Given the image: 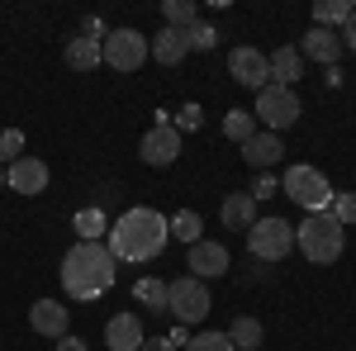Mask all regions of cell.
<instances>
[{
    "mask_svg": "<svg viewBox=\"0 0 356 351\" xmlns=\"http://www.w3.org/2000/svg\"><path fill=\"white\" fill-rule=\"evenodd\" d=\"M81 38L105 43V38H110V24H105V19H95V15H86V19H81Z\"/></svg>",
    "mask_w": 356,
    "mask_h": 351,
    "instance_id": "836d02e7",
    "label": "cell"
},
{
    "mask_svg": "<svg viewBox=\"0 0 356 351\" xmlns=\"http://www.w3.org/2000/svg\"><path fill=\"white\" fill-rule=\"evenodd\" d=\"M280 195H290L304 214H323L337 190L328 186V176H323L318 166H290V171L280 176Z\"/></svg>",
    "mask_w": 356,
    "mask_h": 351,
    "instance_id": "277c9868",
    "label": "cell"
},
{
    "mask_svg": "<svg viewBox=\"0 0 356 351\" xmlns=\"http://www.w3.org/2000/svg\"><path fill=\"white\" fill-rule=\"evenodd\" d=\"M181 351H233V342H228V332H200Z\"/></svg>",
    "mask_w": 356,
    "mask_h": 351,
    "instance_id": "4dcf8cb0",
    "label": "cell"
},
{
    "mask_svg": "<svg viewBox=\"0 0 356 351\" xmlns=\"http://www.w3.org/2000/svg\"><path fill=\"white\" fill-rule=\"evenodd\" d=\"M143 351H181L171 337H152V342H143Z\"/></svg>",
    "mask_w": 356,
    "mask_h": 351,
    "instance_id": "8d00e7d4",
    "label": "cell"
},
{
    "mask_svg": "<svg viewBox=\"0 0 356 351\" xmlns=\"http://www.w3.org/2000/svg\"><path fill=\"white\" fill-rule=\"evenodd\" d=\"M162 19L171 28H191L200 24V10H195V0H162Z\"/></svg>",
    "mask_w": 356,
    "mask_h": 351,
    "instance_id": "484cf974",
    "label": "cell"
},
{
    "mask_svg": "<svg viewBox=\"0 0 356 351\" xmlns=\"http://www.w3.org/2000/svg\"><path fill=\"white\" fill-rule=\"evenodd\" d=\"M223 228H252L257 223V199L247 195V190H238V195H228L223 199Z\"/></svg>",
    "mask_w": 356,
    "mask_h": 351,
    "instance_id": "ffe728a7",
    "label": "cell"
},
{
    "mask_svg": "<svg viewBox=\"0 0 356 351\" xmlns=\"http://www.w3.org/2000/svg\"><path fill=\"white\" fill-rule=\"evenodd\" d=\"M266 62H271V85H285V90H290V85L304 76V57H300V48H290V43L275 48Z\"/></svg>",
    "mask_w": 356,
    "mask_h": 351,
    "instance_id": "ac0fdd59",
    "label": "cell"
},
{
    "mask_svg": "<svg viewBox=\"0 0 356 351\" xmlns=\"http://www.w3.org/2000/svg\"><path fill=\"white\" fill-rule=\"evenodd\" d=\"M29 327L43 332V337H67V327H72L67 304H57V299H38V304L29 309Z\"/></svg>",
    "mask_w": 356,
    "mask_h": 351,
    "instance_id": "9a60e30c",
    "label": "cell"
},
{
    "mask_svg": "<svg viewBox=\"0 0 356 351\" xmlns=\"http://www.w3.org/2000/svg\"><path fill=\"white\" fill-rule=\"evenodd\" d=\"M247 195H252V199H271V195H280V181H275L271 171H257V181H252Z\"/></svg>",
    "mask_w": 356,
    "mask_h": 351,
    "instance_id": "d6a6232c",
    "label": "cell"
},
{
    "mask_svg": "<svg viewBox=\"0 0 356 351\" xmlns=\"http://www.w3.org/2000/svg\"><path fill=\"white\" fill-rule=\"evenodd\" d=\"M72 228H76V243H105L110 218H105V209H100V204H86V209H76Z\"/></svg>",
    "mask_w": 356,
    "mask_h": 351,
    "instance_id": "d6986e66",
    "label": "cell"
},
{
    "mask_svg": "<svg viewBox=\"0 0 356 351\" xmlns=\"http://www.w3.org/2000/svg\"><path fill=\"white\" fill-rule=\"evenodd\" d=\"M280 157H285V142H280V133H266V129H257V133L243 142V162H247V166H257V171H271Z\"/></svg>",
    "mask_w": 356,
    "mask_h": 351,
    "instance_id": "4fadbf2b",
    "label": "cell"
},
{
    "mask_svg": "<svg viewBox=\"0 0 356 351\" xmlns=\"http://www.w3.org/2000/svg\"><path fill=\"white\" fill-rule=\"evenodd\" d=\"M337 38H342V43H347V48L356 53V10H352V19L342 24V33H337Z\"/></svg>",
    "mask_w": 356,
    "mask_h": 351,
    "instance_id": "e575fe53",
    "label": "cell"
},
{
    "mask_svg": "<svg viewBox=\"0 0 356 351\" xmlns=\"http://www.w3.org/2000/svg\"><path fill=\"white\" fill-rule=\"evenodd\" d=\"M57 351H90L81 342V337H72V332H67V337H57Z\"/></svg>",
    "mask_w": 356,
    "mask_h": 351,
    "instance_id": "d590c367",
    "label": "cell"
},
{
    "mask_svg": "<svg viewBox=\"0 0 356 351\" xmlns=\"http://www.w3.org/2000/svg\"><path fill=\"white\" fill-rule=\"evenodd\" d=\"M352 10H356L352 0H318V5H314V24L318 28H332V24L342 28L352 19Z\"/></svg>",
    "mask_w": 356,
    "mask_h": 351,
    "instance_id": "603a6c76",
    "label": "cell"
},
{
    "mask_svg": "<svg viewBox=\"0 0 356 351\" xmlns=\"http://www.w3.org/2000/svg\"><path fill=\"white\" fill-rule=\"evenodd\" d=\"M138 157L147 166H171L181 157V133L171 129V124H152L147 133H143V147H138Z\"/></svg>",
    "mask_w": 356,
    "mask_h": 351,
    "instance_id": "30bf717a",
    "label": "cell"
},
{
    "mask_svg": "<svg viewBox=\"0 0 356 351\" xmlns=\"http://www.w3.org/2000/svg\"><path fill=\"white\" fill-rule=\"evenodd\" d=\"M119 261L105 243H76L62 256V290L72 299H100L114 290Z\"/></svg>",
    "mask_w": 356,
    "mask_h": 351,
    "instance_id": "7a4b0ae2",
    "label": "cell"
},
{
    "mask_svg": "<svg viewBox=\"0 0 356 351\" xmlns=\"http://www.w3.org/2000/svg\"><path fill=\"white\" fill-rule=\"evenodd\" d=\"M295 247L304 252V261L314 266H332L347 252V228L323 209V214H304V223L295 228Z\"/></svg>",
    "mask_w": 356,
    "mask_h": 351,
    "instance_id": "3957f363",
    "label": "cell"
},
{
    "mask_svg": "<svg viewBox=\"0 0 356 351\" xmlns=\"http://www.w3.org/2000/svg\"><path fill=\"white\" fill-rule=\"evenodd\" d=\"M261 323L252 318V313H243V318H233V327H228V342H233V351H261Z\"/></svg>",
    "mask_w": 356,
    "mask_h": 351,
    "instance_id": "7402d4cb",
    "label": "cell"
},
{
    "mask_svg": "<svg viewBox=\"0 0 356 351\" xmlns=\"http://www.w3.org/2000/svg\"><path fill=\"white\" fill-rule=\"evenodd\" d=\"M19 157H24V133H19V129H0V162H19Z\"/></svg>",
    "mask_w": 356,
    "mask_h": 351,
    "instance_id": "f546056e",
    "label": "cell"
},
{
    "mask_svg": "<svg viewBox=\"0 0 356 351\" xmlns=\"http://www.w3.org/2000/svg\"><path fill=\"white\" fill-rule=\"evenodd\" d=\"M147 48H152V57H157V62H162V67H176V62H181V57L191 53V38H186V28H157V33H152V43H147Z\"/></svg>",
    "mask_w": 356,
    "mask_h": 351,
    "instance_id": "e0dca14e",
    "label": "cell"
},
{
    "mask_svg": "<svg viewBox=\"0 0 356 351\" xmlns=\"http://www.w3.org/2000/svg\"><path fill=\"white\" fill-rule=\"evenodd\" d=\"M105 342L110 351H143V318L138 313H114L110 323H105Z\"/></svg>",
    "mask_w": 356,
    "mask_h": 351,
    "instance_id": "5bb4252c",
    "label": "cell"
},
{
    "mask_svg": "<svg viewBox=\"0 0 356 351\" xmlns=\"http://www.w3.org/2000/svg\"><path fill=\"white\" fill-rule=\"evenodd\" d=\"M252 119H257L266 133H280V129H290V124L300 119V95L285 90V85H266V90H257Z\"/></svg>",
    "mask_w": 356,
    "mask_h": 351,
    "instance_id": "52a82bcc",
    "label": "cell"
},
{
    "mask_svg": "<svg viewBox=\"0 0 356 351\" xmlns=\"http://www.w3.org/2000/svg\"><path fill=\"white\" fill-rule=\"evenodd\" d=\"M300 57H309V62H323V67H332L337 57H342V38L332 33V28H309L304 33V48H300Z\"/></svg>",
    "mask_w": 356,
    "mask_h": 351,
    "instance_id": "2e32d148",
    "label": "cell"
},
{
    "mask_svg": "<svg viewBox=\"0 0 356 351\" xmlns=\"http://www.w3.org/2000/svg\"><path fill=\"white\" fill-rule=\"evenodd\" d=\"M247 247H252L257 261H285L295 252V223H285V218H275V214L257 218L247 228Z\"/></svg>",
    "mask_w": 356,
    "mask_h": 351,
    "instance_id": "8992f818",
    "label": "cell"
},
{
    "mask_svg": "<svg viewBox=\"0 0 356 351\" xmlns=\"http://www.w3.org/2000/svg\"><path fill=\"white\" fill-rule=\"evenodd\" d=\"M147 38L138 33V28H110V38L100 43V57H105V67L114 72H138L143 62H147Z\"/></svg>",
    "mask_w": 356,
    "mask_h": 351,
    "instance_id": "ba28073f",
    "label": "cell"
},
{
    "mask_svg": "<svg viewBox=\"0 0 356 351\" xmlns=\"http://www.w3.org/2000/svg\"><path fill=\"white\" fill-rule=\"evenodd\" d=\"M228 72H233V81L247 85V90H266L271 85V62L261 48H233L228 53Z\"/></svg>",
    "mask_w": 356,
    "mask_h": 351,
    "instance_id": "9c48e42d",
    "label": "cell"
},
{
    "mask_svg": "<svg viewBox=\"0 0 356 351\" xmlns=\"http://www.w3.org/2000/svg\"><path fill=\"white\" fill-rule=\"evenodd\" d=\"M186 266H191L195 280H209V275H228L233 256H228V247H223V243H209V238H200V243L191 247V256H186Z\"/></svg>",
    "mask_w": 356,
    "mask_h": 351,
    "instance_id": "8fae6325",
    "label": "cell"
},
{
    "mask_svg": "<svg viewBox=\"0 0 356 351\" xmlns=\"http://www.w3.org/2000/svg\"><path fill=\"white\" fill-rule=\"evenodd\" d=\"M200 124H204V109H200V105H186V109H176V124H171V129L186 138V133H195Z\"/></svg>",
    "mask_w": 356,
    "mask_h": 351,
    "instance_id": "1f68e13d",
    "label": "cell"
},
{
    "mask_svg": "<svg viewBox=\"0 0 356 351\" xmlns=\"http://www.w3.org/2000/svg\"><path fill=\"white\" fill-rule=\"evenodd\" d=\"M0 186H5V171H0Z\"/></svg>",
    "mask_w": 356,
    "mask_h": 351,
    "instance_id": "74e56055",
    "label": "cell"
},
{
    "mask_svg": "<svg viewBox=\"0 0 356 351\" xmlns=\"http://www.w3.org/2000/svg\"><path fill=\"white\" fill-rule=\"evenodd\" d=\"M252 133H257V119H252V109H228V114H223V138H233V142H247Z\"/></svg>",
    "mask_w": 356,
    "mask_h": 351,
    "instance_id": "d4e9b609",
    "label": "cell"
},
{
    "mask_svg": "<svg viewBox=\"0 0 356 351\" xmlns=\"http://www.w3.org/2000/svg\"><path fill=\"white\" fill-rule=\"evenodd\" d=\"M134 295H138V304H147L152 313H166V280H138Z\"/></svg>",
    "mask_w": 356,
    "mask_h": 351,
    "instance_id": "4316f807",
    "label": "cell"
},
{
    "mask_svg": "<svg viewBox=\"0 0 356 351\" xmlns=\"http://www.w3.org/2000/svg\"><path fill=\"white\" fill-rule=\"evenodd\" d=\"M5 186L19 190V195H43L48 190V162L43 157H19V162L5 171Z\"/></svg>",
    "mask_w": 356,
    "mask_h": 351,
    "instance_id": "7c38bea8",
    "label": "cell"
},
{
    "mask_svg": "<svg viewBox=\"0 0 356 351\" xmlns=\"http://www.w3.org/2000/svg\"><path fill=\"white\" fill-rule=\"evenodd\" d=\"M166 243H171V223H166L152 204L124 209V214L110 223V233H105V247L114 252V261H129V266L162 256Z\"/></svg>",
    "mask_w": 356,
    "mask_h": 351,
    "instance_id": "6da1fadb",
    "label": "cell"
},
{
    "mask_svg": "<svg viewBox=\"0 0 356 351\" xmlns=\"http://www.w3.org/2000/svg\"><path fill=\"white\" fill-rule=\"evenodd\" d=\"M186 38H191V48H195V53H214V48H219V28H214V24H204V19L186 28Z\"/></svg>",
    "mask_w": 356,
    "mask_h": 351,
    "instance_id": "83f0119b",
    "label": "cell"
},
{
    "mask_svg": "<svg viewBox=\"0 0 356 351\" xmlns=\"http://www.w3.org/2000/svg\"><path fill=\"white\" fill-rule=\"evenodd\" d=\"M209 290H204V280H195V275H176V280H166V313L176 318V323H204V313H209Z\"/></svg>",
    "mask_w": 356,
    "mask_h": 351,
    "instance_id": "5b68a950",
    "label": "cell"
},
{
    "mask_svg": "<svg viewBox=\"0 0 356 351\" xmlns=\"http://www.w3.org/2000/svg\"><path fill=\"white\" fill-rule=\"evenodd\" d=\"M166 223H171V238H181L186 247H195V243H200V233H204V218L195 214V209H181V214L166 218Z\"/></svg>",
    "mask_w": 356,
    "mask_h": 351,
    "instance_id": "cb8c5ba5",
    "label": "cell"
},
{
    "mask_svg": "<svg viewBox=\"0 0 356 351\" xmlns=\"http://www.w3.org/2000/svg\"><path fill=\"white\" fill-rule=\"evenodd\" d=\"M328 214L337 218V223H342V228H352V223H356V190H342V195H332Z\"/></svg>",
    "mask_w": 356,
    "mask_h": 351,
    "instance_id": "f1b7e54d",
    "label": "cell"
},
{
    "mask_svg": "<svg viewBox=\"0 0 356 351\" xmlns=\"http://www.w3.org/2000/svg\"><path fill=\"white\" fill-rule=\"evenodd\" d=\"M67 67H76V72H95V67H105V57H100V43L95 38H67Z\"/></svg>",
    "mask_w": 356,
    "mask_h": 351,
    "instance_id": "44dd1931",
    "label": "cell"
}]
</instances>
